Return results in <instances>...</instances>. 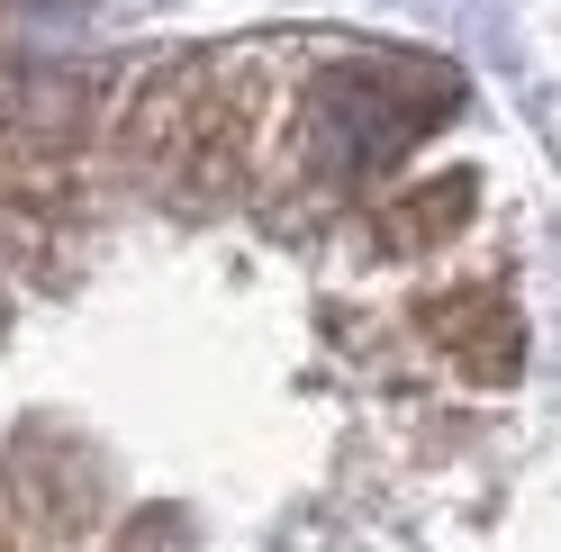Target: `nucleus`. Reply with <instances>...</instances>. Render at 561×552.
I'll list each match as a JSON object with an SVG mask.
<instances>
[{"mask_svg":"<svg viewBox=\"0 0 561 552\" xmlns=\"http://www.w3.org/2000/svg\"><path fill=\"white\" fill-rule=\"evenodd\" d=\"M444 118H453V82L408 73V64H344L299 100V163L318 182H363V172H390Z\"/></svg>","mask_w":561,"mask_h":552,"instance_id":"nucleus-1","label":"nucleus"},{"mask_svg":"<svg viewBox=\"0 0 561 552\" xmlns=\"http://www.w3.org/2000/svg\"><path fill=\"white\" fill-rule=\"evenodd\" d=\"M244 118H254V100L227 91L218 64H182V73H172L146 110H136L127 146L154 163V182L218 199V191L236 182V163H244Z\"/></svg>","mask_w":561,"mask_h":552,"instance_id":"nucleus-2","label":"nucleus"},{"mask_svg":"<svg viewBox=\"0 0 561 552\" xmlns=\"http://www.w3.org/2000/svg\"><path fill=\"white\" fill-rule=\"evenodd\" d=\"M426 335L453 344L480 381H489V371H516V318H507V299H489V290H453L426 318Z\"/></svg>","mask_w":561,"mask_h":552,"instance_id":"nucleus-3","label":"nucleus"},{"mask_svg":"<svg viewBox=\"0 0 561 552\" xmlns=\"http://www.w3.org/2000/svg\"><path fill=\"white\" fill-rule=\"evenodd\" d=\"M471 209H480V191L462 182V172H435L426 191H408L390 218H380V235H390L399 254H426V245H444V235H462L471 227Z\"/></svg>","mask_w":561,"mask_h":552,"instance_id":"nucleus-4","label":"nucleus"},{"mask_svg":"<svg viewBox=\"0 0 561 552\" xmlns=\"http://www.w3.org/2000/svg\"><path fill=\"white\" fill-rule=\"evenodd\" d=\"M0 552H10V534H0Z\"/></svg>","mask_w":561,"mask_h":552,"instance_id":"nucleus-5","label":"nucleus"}]
</instances>
